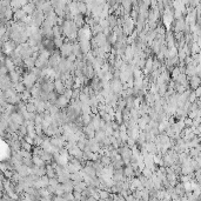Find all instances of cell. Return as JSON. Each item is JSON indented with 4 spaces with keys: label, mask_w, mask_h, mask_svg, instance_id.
<instances>
[{
    "label": "cell",
    "mask_w": 201,
    "mask_h": 201,
    "mask_svg": "<svg viewBox=\"0 0 201 201\" xmlns=\"http://www.w3.org/2000/svg\"><path fill=\"white\" fill-rule=\"evenodd\" d=\"M111 90H112V92H114V93H116V94L120 95L122 93V91L125 90L123 83L119 78H113L111 80Z\"/></svg>",
    "instance_id": "1"
},
{
    "label": "cell",
    "mask_w": 201,
    "mask_h": 201,
    "mask_svg": "<svg viewBox=\"0 0 201 201\" xmlns=\"http://www.w3.org/2000/svg\"><path fill=\"white\" fill-rule=\"evenodd\" d=\"M61 60H62V55H61L60 51H53L50 57V60H48V66L55 68L60 64Z\"/></svg>",
    "instance_id": "2"
},
{
    "label": "cell",
    "mask_w": 201,
    "mask_h": 201,
    "mask_svg": "<svg viewBox=\"0 0 201 201\" xmlns=\"http://www.w3.org/2000/svg\"><path fill=\"white\" fill-rule=\"evenodd\" d=\"M59 50H60V53H61L62 58H67L70 54L73 53V45L70 44V42H66V44H64Z\"/></svg>",
    "instance_id": "3"
},
{
    "label": "cell",
    "mask_w": 201,
    "mask_h": 201,
    "mask_svg": "<svg viewBox=\"0 0 201 201\" xmlns=\"http://www.w3.org/2000/svg\"><path fill=\"white\" fill-rule=\"evenodd\" d=\"M54 87H55V92L58 93V94H64L65 93V91H66V86H65V83H64V80L62 79H60V78H58V79H55L54 80Z\"/></svg>",
    "instance_id": "4"
},
{
    "label": "cell",
    "mask_w": 201,
    "mask_h": 201,
    "mask_svg": "<svg viewBox=\"0 0 201 201\" xmlns=\"http://www.w3.org/2000/svg\"><path fill=\"white\" fill-rule=\"evenodd\" d=\"M70 101H71V99H68L65 94H59L55 105H58V107H60L61 109H64V108H66L70 105Z\"/></svg>",
    "instance_id": "5"
},
{
    "label": "cell",
    "mask_w": 201,
    "mask_h": 201,
    "mask_svg": "<svg viewBox=\"0 0 201 201\" xmlns=\"http://www.w3.org/2000/svg\"><path fill=\"white\" fill-rule=\"evenodd\" d=\"M188 81H190V87L197 90V88L201 85L200 75L195 74V75H192V77H188Z\"/></svg>",
    "instance_id": "6"
},
{
    "label": "cell",
    "mask_w": 201,
    "mask_h": 201,
    "mask_svg": "<svg viewBox=\"0 0 201 201\" xmlns=\"http://www.w3.org/2000/svg\"><path fill=\"white\" fill-rule=\"evenodd\" d=\"M12 83H19V81H22V75H21V72L19 70H14V71H11L8 73Z\"/></svg>",
    "instance_id": "7"
},
{
    "label": "cell",
    "mask_w": 201,
    "mask_h": 201,
    "mask_svg": "<svg viewBox=\"0 0 201 201\" xmlns=\"http://www.w3.org/2000/svg\"><path fill=\"white\" fill-rule=\"evenodd\" d=\"M113 179L118 182V181H123L126 180L125 179V173H123V168H118V169H114V173H113Z\"/></svg>",
    "instance_id": "8"
},
{
    "label": "cell",
    "mask_w": 201,
    "mask_h": 201,
    "mask_svg": "<svg viewBox=\"0 0 201 201\" xmlns=\"http://www.w3.org/2000/svg\"><path fill=\"white\" fill-rule=\"evenodd\" d=\"M153 59L152 58H148L146 60V64H145V67H144V73L146 75H149L152 72H153Z\"/></svg>",
    "instance_id": "9"
},
{
    "label": "cell",
    "mask_w": 201,
    "mask_h": 201,
    "mask_svg": "<svg viewBox=\"0 0 201 201\" xmlns=\"http://www.w3.org/2000/svg\"><path fill=\"white\" fill-rule=\"evenodd\" d=\"M186 28H187V26H186V22L184 21V19L182 18L177 19V22H175V32H182Z\"/></svg>",
    "instance_id": "10"
},
{
    "label": "cell",
    "mask_w": 201,
    "mask_h": 201,
    "mask_svg": "<svg viewBox=\"0 0 201 201\" xmlns=\"http://www.w3.org/2000/svg\"><path fill=\"white\" fill-rule=\"evenodd\" d=\"M185 73H186L188 77H192V75L198 74V73H197V64L192 62V64L187 65V67H186V72H185Z\"/></svg>",
    "instance_id": "11"
},
{
    "label": "cell",
    "mask_w": 201,
    "mask_h": 201,
    "mask_svg": "<svg viewBox=\"0 0 201 201\" xmlns=\"http://www.w3.org/2000/svg\"><path fill=\"white\" fill-rule=\"evenodd\" d=\"M35 58L34 57H28L24 59V64L26 67H28V70H32L33 67H35Z\"/></svg>",
    "instance_id": "12"
},
{
    "label": "cell",
    "mask_w": 201,
    "mask_h": 201,
    "mask_svg": "<svg viewBox=\"0 0 201 201\" xmlns=\"http://www.w3.org/2000/svg\"><path fill=\"white\" fill-rule=\"evenodd\" d=\"M4 65L7 67L8 72H11V71H14V70L17 68V66H15V64H14V61H13V59H12L11 57H7V58H6V60H5V64H4Z\"/></svg>",
    "instance_id": "13"
},
{
    "label": "cell",
    "mask_w": 201,
    "mask_h": 201,
    "mask_svg": "<svg viewBox=\"0 0 201 201\" xmlns=\"http://www.w3.org/2000/svg\"><path fill=\"white\" fill-rule=\"evenodd\" d=\"M123 173H125V177L126 178H133L134 177V173H135V169L132 167V165L129 164V165H127L125 168H123Z\"/></svg>",
    "instance_id": "14"
},
{
    "label": "cell",
    "mask_w": 201,
    "mask_h": 201,
    "mask_svg": "<svg viewBox=\"0 0 201 201\" xmlns=\"http://www.w3.org/2000/svg\"><path fill=\"white\" fill-rule=\"evenodd\" d=\"M22 9L27 13V14H33L35 12V5L33 2H29V4H26L22 6Z\"/></svg>",
    "instance_id": "15"
},
{
    "label": "cell",
    "mask_w": 201,
    "mask_h": 201,
    "mask_svg": "<svg viewBox=\"0 0 201 201\" xmlns=\"http://www.w3.org/2000/svg\"><path fill=\"white\" fill-rule=\"evenodd\" d=\"M26 14H27V13H26L22 8H21V9L19 8V9L15 11V13L13 14V17H14L15 20H24V19L26 18Z\"/></svg>",
    "instance_id": "16"
},
{
    "label": "cell",
    "mask_w": 201,
    "mask_h": 201,
    "mask_svg": "<svg viewBox=\"0 0 201 201\" xmlns=\"http://www.w3.org/2000/svg\"><path fill=\"white\" fill-rule=\"evenodd\" d=\"M106 136H107V134H106V132L102 131V129H98V131L95 132V139H97L100 144L102 142V140H103Z\"/></svg>",
    "instance_id": "17"
},
{
    "label": "cell",
    "mask_w": 201,
    "mask_h": 201,
    "mask_svg": "<svg viewBox=\"0 0 201 201\" xmlns=\"http://www.w3.org/2000/svg\"><path fill=\"white\" fill-rule=\"evenodd\" d=\"M26 108H27V111H28V112H31V113H38L37 106H35V103H34L33 101L27 102V103H26Z\"/></svg>",
    "instance_id": "18"
},
{
    "label": "cell",
    "mask_w": 201,
    "mask_h": 201,
    "mask_svg": "<svg viewBox=\"0 0 201 201\" xmlns=\"http://www.w3.org/2000/svg\"><path fill=\"white\" fill-rule=\"evenodd\" d=\"M77 5H78V9H79V12L81 14H85L87 12V6H86V4L84 1H78Z\"/></svg>",
    "instance_id": "19"
},
{
    "label": "cell",
    "mask_w": 201,
    "mask_h": 201,
    "mask_svg": "<svg viewBox=\"0 0 201 201\" xmlns=\"http://www.w3.org/2000/svg\"><path fill=\"white\" fill-rule=\"evenodd\" d=\"M54 44H55V47L57 48H60L65 42L62 41V38L61 37H57V38H54Z\"/></svg>",
    "instance_id": "20"
},
{
    "label": "cell",
    "mask_w": 201,
    "mask_h": 201,
    "mask_svg": "<svg viewBox=\"0 0 201 201\" xmlns=\"http://www.w3.org/2000/svg\"><path fill=\"white\" fill-rule=\"evenodd\" d=\"M146 178H152V175H153V171L151 169V168H148V167H145V169L141 172Z\"/></svg>",
    "instance_id": "21"
},
{
    "label": "cell",
    "mask_w": 201,
    "mask_h": 201,
    "mask_svg": "<svg viewBox=\"0 0 201 201\" xmlns=\"http://www.w3.org/2000/svg\"><path fill=\"white\" fill-rule=\"evenodd\" d=\"M181 73V71H180V67H174L173 70H172V73H171V77L173 78V79H175L179 74Z\"/></svg>",
    "instance_id": "22"
},
{
    "label": "cell",
    "mask_w": 201,
    "mask_h": 201,
    "mask_svg": "<svg viewBox=\"0 0 201 201\" xmlns=\"http://www.w3.org/2000/svg\"><path fill=\"white\" fill-rule=\"evenodd\" d=\"M184 121H185L186 126H188V127H192V126H193V119H192V118H190V116L187 118V116H186V118L184 119Z\"/></svg>",
    "instance_id": "23"
},
{
    "label": "cell",
    "mask_w": 201,
    "mask_h": 201,
    "mask_svg": "<svg viewBox=\"0 0 201 201\" xmlns=\"http://www.w3.org/2000/svg\"><path fill=\"white\" fill-rule=\"evenodd\" d=\"M197 98H198V95L195 94V91H194V92H191L188 100L191 101V102H195V101H197Z\"/></svg>",
    "instance_id": "24"
},
{
    "label": "cell",
    "mask_w": 201,
    "mask_h": 201,
    "mask_svg": "<svg viewBox=\"0 0 201 201\" xmlns=\"http://www.w3.org/2000/svg\"><path fill=\"white\" fill-rule=\"evenodd\" d=\"M197 73H198V75H201V62L197 65Z\"/></svg>",
    "instance_id": "25"
},
{
    "label": "cell",
    "mask_w": 201,
    "mask_h": 201,
    "mask_svg": "<svg viewBox=\"0 0 201 201\" xmlns=\"http://www.w3.org/2000/svg\"><path fill=\"white\" fill-rule=\"evenodd\" d=\"M195 94L198 95V98H200L201 97V86H199V87L195 90Z\"/></svg>",
    "instance_id": "26"
},
{
    "label": "cell",
    "mask_w": 201,
    "mask_h": 201,
    "mask_svg": "<svg viewBox=\"0 0 201 201\" xmlns=\"http://www.w3.org/2000/svg\"><path fill=\"white\" fill-rule=\"evenodd\" d=\"M197 181H198V182H199V184L201 185V175L199 177V178H198V179H197Z\"/></svg>",
    "instance_id": "27"
},
{
    "label": "cell",
    "mask_w": 201,
    "mask_h": 201,
    "mask_svg": "<svg viewBox=\"0 0 201 201\" xmlns=\"http://www.w3.org/2000/svg\"><path fill=\"white\" fill-rule=\"evenodd\" d=\"M200 79H201V75H200Z\"/></svg>",
    "instance_id": "28"
}]
</instances>
